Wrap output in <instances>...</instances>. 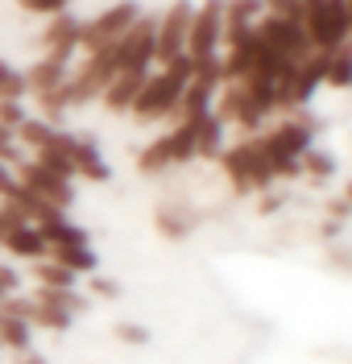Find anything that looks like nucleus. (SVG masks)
<instances>
[{
  "label": "nucleus",
  "instance_id": "nucleus-21",
  "mask_svg": "<svg viewBox=\"0 0 352 364\" xmlns=\"http://www.w3.org/2000/svg\"><path fill=\"white\" fill-rule=\"evenodd\" d=\"M25 95H29V87H25V75L0 63V100H17V104H21Z\"/></svg>",
  "mask_w": 352,
  "mask_h": 364
},
{
  "label": "nucleus",
  "instance_id": "nucleus-3",
  "mask_svg": "<svg viewBox=\"0 0 352 364\" xmlns=\"http://www.w3.org/2000/svg\"><path fill=\"white\" fill-rule=\"evenodd\" d=\"M191 161H195V120H178L170 133H162L154 145H145L137 154V170L145 178H162Z\"/></svg>",
  "mask_w": 352,
  "mask_h": 364
},
{
  "label": "nucleus",
  "instance_id": "nucleus-13",
  "mask_svg": "<svg viewBox=\"0 0 352 364\" xmlns=\"http://www.w3.org/2000/svg\"><path fill=\"white\" fill-rule=\"evenodd\" d=\"M70 54H75V46L46 50L33 67L25 70V87H29V95H50V91L63 87V83H67V75H70Z\"/></svg>",
  "mask_w": 352,
  "mask_h": 364
},
{
  "label": "nucleus",
  "instance_id": "nucleus-9",
  "mask_svg": "<svg viewBox=\"0 0 352 364\" xmlns=\"http://www.w3.org/2000/svg\"><path fill=\"white\" fill-rule=\"evenodd\" d=\"M199 224H203V215L178 191H162V199L154 203V228H158L162 240H187Z\"/></svg>",
  "mask_w": 352,
  "mask_h": 364
},
{
  "label": "nucleus",
  "instance_id": "nucleus-20",
  "mask_svg": "<svg viewBox=\"0 0 352 364\" xmlns=\"http://www.w3.org/2000/svg\"><path fill=\"white\" fill-rule=\"evenodd\" d=\"M303 178L311 182V186H324L328 178H336V158L311 145V149L303 154Z\"/></svg>",
  "mask_w": 352,
  "mask_h": 364
},
{
  "label": "nucleus",
  "instance_id": "nucleus-29",
  "mask_svg": "<svg viewBox=\"0 0 352 364\" xmlns=\"http://www.w3.org/2000/svg\"><path fill=\"white\" fill-rule=\"evenodd\" d=\"M348 13H352V0H348Z\"/></svg>",
  "mask_w": 352,
  "mask_h": 364
},
{
  "label": "nucleus",
  "instance_id": "nucleus-8",
  "mask_svg": "<svg viewBox=\"0 0 352 364\" xmlns=\"http://www.w3.org/2000/svg\"><path fill=\"white\" fill-rule=\"evenodd\" d=\"M191 17H195V4H191V0H174L162 17H158V33H154V58H158L162 67L187 54Z\"/></svg>",
  "mask_w": 352,
  "mask_h": 364
},
{
  "label": "nucleus",
  "instance_id": "nucleus-17",
  "mask_svg": "<svg viewBox=\"0 0 352 364\" xmlns=\"http://www.w3.org/2000/svg\"><path fill=\"white\" fill-rule=\"evenodd\" d=\"M195 120V161H215L224 154V124L215 112H203V116H191Z\"/></svg>",
  "mask_w": 352,
  "mask_h": 364
},
{
  "label": "nucleus",
  "instance_id": "nucleus-16",
  "mask_svg": "<svg viewBox=\"0 0 352 364\" xmlns=\"http://www.w3.org/2000/svg\"><path fill=\"white\" fill-rule=\"evenodd\" d=\"M145 75H149V70H117V79L100 91L104 108H108V112H117V116L129 112V108H133V100H137V91H141V83H145Z\"/></svg>",
  "mask_w": 352,
  "mask_h": 364
},
{
  "label": "nucleus",
  "instance_id": "nucleus-28",
  "mask_svg": "<svg viewBox=\"0 0 352 364\" xmlns=\"http://www.w3.org/2000/svg\"><path fill=\"white\" fill-rule=\"evenodd\" d=\"M340 199H344V203H348V207H352V178H348V182H344V195H340Z\"/></svg>",
  "mask_w": 352,
  "mask_h": 364
},
{
  "label": "nucleus",
  "instance_id": "nucleus-18",
  "mask_svg": "<svg viewBox=\"0 0 352 364\" xmlns=\"http://www.w3.org/2000/svg\"><path fill=\"white\" fill-rule=\"evenodd\" d=\"M324 87L348 91L352 87V38L340 42L336 50H328V75H324Z\"/></svg>",
  "mask_w": 352,
  "mask_h": 364
},
{
  "label": "nucleus",
  "instance_id": "nucleus-22",
  "mask_svg": "<svg viewBox=\"0 0 352 364\" xmlns=\"http://www.w3.org/2000/svg\"><path fill=\"white\" fill-rule=\"evenodd\" d=\"M25 13H38V17H58V13H67L70 0H17Z\"/></svg>",
  "mask_w": 352,
  "mask_h": 364
},
{
  "label": "nucleus",
  "instance_id": "nucleus-4",
  "mask_svg": "<svg viewBox=\"0 0 352 364\" xmlns=\"http://www.w3.org/2000/svg\"><path fill=\"white\" fill-rule=\"evenodd\" d=\"M303 29L315 50H336L352 38V13L348 0H303Z\"/></svg>",
  "mask_w": 352,
  "mask_h": 364
},
{
  "label": "nucleus",
  "instance_id": "nucleus-6",
  "mask_svg": "<svg viewBox=\"0 0 352 364\" xmlns=\"http://www.w3.org/2000/svg\"><path fill=\"white\" fill-rule=\"evenodd\" d=\"M220 50H224V0H203L191 17L187 58L199 67L208 58H220Z\"/></svg>",
  "mask_w": 352,
  "mask_h": 364
},
{
  "label": "nucleus",
  "instance_id": "nucleus-5",
  "mask_svg": "<svg viewBox=\"0 0 352 364\" xmlns=\"http://www.w3.org/2000/svg\"><path fill=\"white\" fill-rule=\"evenodd\" d=\"M137 4L133 0H124V4H112V9H104V13H95L87 25H79V50L83 54H100V50H108V46H117L133 21H137Z\"/></svg>",
  "mask_w": 352,
  "mask_h": 364
},
{
  "label": "nucleus",
  "instance_id": "nucleus-19",
  "mask_svg": "<svg viewBox=\"0 0 352 364\" xmlns=\"http://www.w3.org/2000/svg\"><path fill=\"white\" fill-rule=\"evenodd\" d=\"M42 46L46 50H58V46H75L79 50V21L75 17H50V25H46V33H42Z\"/></svg>",
  "mask_w": 352,
  "mask_h": 364
},
{
  "label": "nucleus",
  "instance_id": "nucleus-11",
  "mask_svg": "<svg viewBox=\"0 0 352 364\" xmlns=\"http://www.w3.org/2000/svg\"><path fill=\"white\" fill-rule=\"evenodd\" d=\"M17 178H21V186L29 195H38L42 203L58 207V211H70V203H75V186L67 178H58V174H50L46 166H38L33 158H25L17 166Z\"/></svg>",
  "mask_w": 352,
  "mask_h": 364
},
{
  "label": "nucleus",
  "instance_id": "nucleus-25",
  "mask_svg": "<svg viewBox=\"0 0 352 364\" xmlns=\"http://www.w3.org/2000/svg\"><path fill=\"white\" fill-rule=\"evenodd\" d=\"M13 294H21V277H17V269L0 265V302H9Z\"/></svg>",
  "mask_w": 352,
  "mask_h": 364
},
{
  "label": "nucleus",
  "instance_id": "nucleus-2",
  "mask_svg": "<svg viewBox=\"0 0 352 364\" xmlns=\"http://www.w3.org/2000/svg\"><path fill=\"white\" fill-rule=\"evenodd\" d=\"M220 174L228 178L233 195H265L270 186H278V174L265 158V145L261 136H245L236 145H224V154L215 158Z\"/></svg>",
  "mask_w": 352,
  "mask_h": 364
},
{
  "label": "nucleus",
  "instance_id": "nucleus-15",
  "mask_svg": "<svg viewBox=\"0 0 352 364\" xmlns=\"http://www.w3.org/2000/svg\"><path fill=\"white\" fill-rule=\"evenodd\" d=\"M0 245L13 252V257H21V261H46L50 257V245H46V236H42V228L38 224H17V228H9L4 236H0Z\"/></svg>",
  "mask_w": 352,
  "mask_h": 364
},
{
  "label": "nucleus",
  "instance_id": "nucleus-12",
  "mask_svg": "<svg viewBox=\"0 0 352 364\" xmlns=\"http://www.w3.org/2000/svg\"><path fill=\"white\" fill-rule=\"evenodd\" d=\"M154 33H158V17H137L133 29L112 46L117 50V70H149V63H154Z\"/></svg>",
  "mask_w": 352,
  "mask_h": 364
},
{
  "label": "nucleus",
  "instance_id": "nucleus-27",
  "mask_svg": "<svg viewBox=\"0 0 352 364\" xmlns=\"http://www.w3.org/2000/svg\"><path fill=\"white\" fill-rule=\"evenodd\" d=\"M117 340H124V343H133V348H137V343H145L149 336H145L141 327H133V323H117Z\"/></svg>",
  "mask_w": 352,
  "mask_h": 364
},
{
  "label": "nucleus",
  "instance_id": "nucleus-7",
  "mask_svg": "<svg viewBox=\"0 0 352 364\" xmlns=\"http://www.w3.org/2000/svg\"><path fill=\"white\" fill-rule=\"evenodd\" d=\"M253 29H257V38L270 46L274 54L290 58V63H303V58L315 54V46H311V38H306L303 21H290V17H278V13H261Z\"/></svg>",
  "mask_w": 352,
  "mask_h": 364
},
{
  "label": "nucleus",
  "instance_id": "nucleus-26",
  "mask_svg": "<svg viewBox=\"0 0 352 364\" xmlns=\"http://www.w3.org/2000/svg\"><path fill=\"white\" fill-rule=\"evenodd\" d=\"M92 294L95 298H117L120 286L112 282V277H100V273H92Z\"/></svg>",
  "mask_w": 352,
  "mask_h": 364
},
{
  "label": "nucleus",
  "instance_id": "nucleus-23",
  "mask_svg": "<svg viewBox=\"0 0 352 364\" xmlns=\"http://www.w3.org/2000/svg\"><path fill=\"white\" fill-rule=\"evenodd\" d=\"M265 13H278V17H290V21H303V0H261Z\"/></svg>",
  "mask_w": 352,
  "mask_h": 364
},
{
  "label": "nucleus",
  "instance_id": "nucleus-1",
  "mask_svg": "<svg viewBox=\"0 0 352 364\" xmlns=\"http://www.w3.org/2000/svg\"><path fill=\"white\" fill-rule=\"evenodd\" d=\"M191 75H195V63H191L187 54L174 58V63H166L158 75H145V83H141L129 116H133L137 124L162 120V116H178V104H183V91H187Z\"/></svg>",
  "mask_w": 352,
  "mask_h": 364
},
{
  "label": "nucleus",
  "instance_id": "nucleus-24",
  "mask_svg": "<svg viewBox=\"0 0 352 364\" xmlns=\"http://www.w3.org/2000/svg\"><path fill=\"white\" fill-rule=\"evenodd\" d=\"M21 120H25V108L17 104V100H0V124H4V129H13V133H17V129H21Z\"/></svg>",
  "mask_w": 352,
  "mask_h": 364
},
{
  "label": "nucleus",
  "instance_id": "nucleus-10",
  "mask_svg": "<svg viewBox=\"0 0 352 364\" xmlns=\"http://www.w3.org/2000/svg\"><path fill=\"white\" fill-rule=\"evenodd\" d=\"M58 149L70 158L75 178H87V182H108L112 178V170H108V161H104V154H100V145H95L92 136L58 129Z\"/></svg>",
  "mask_w": 352,
  "mask_h": 364
},
{
  "label": "nucleus",
  "instance_id": "nucleus-14",
  "mask_svg": "<svg viewBox=\"0 0 352 364\" xmlns=\"http://www.w3.org/2000/svg\"><path fill=\"white\" fill-rule=\"evenodd\" d=\"M324 75H328V54L324 50H315L311 58H303L294 75H290V83H286V108H303L311 104V95L324 87Z\"/></svg>",
  "mask_w": 352,
  "mask_h": 364
}]
</instances>
